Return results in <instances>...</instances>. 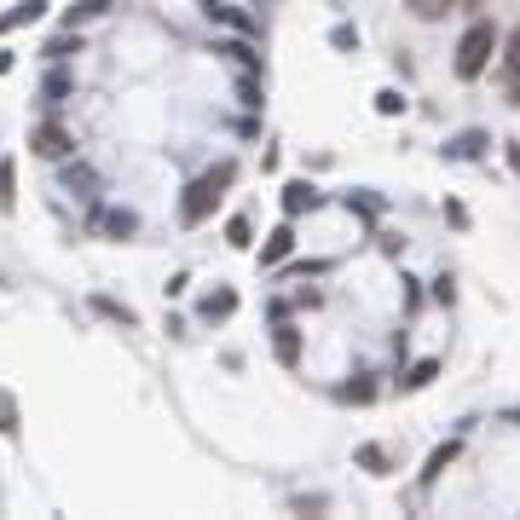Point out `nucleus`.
I'll return each mask as SVG.
<instances>
[{
    "label": "nucleus",
    "instance_id": "ddd939ff",
    "mask_svg": "<svg viewBox=\"0 0 520 520\" xmlns=\"http://www.w3.org/2000/svg\"><path fill=\"white\" fill-rule=\"evenodd\" d=\"M434 376H439V358H422V365H417L411 376H405V388H428Z\"/></svg>",
    "mask_w": 520,
    "mask_h": 520
},
{
    "label": "nucleus",
    "instance_id": "0eeeda50",
    "mask_svg": "<svg viewBox=\"0 0 520 520\" xmlns=\"http://www.w3.org/2000/svg\"><path fill=\"white\" fill-rule=\"evenodd\" d=\"M99 226L110 231V238H133V231H139V220H133L128 209H110V214H99Z\"/></svg>",
    "mask_w": 520,
    "mask_h": 520
},
{
    "label": "nucleus",
    "instance_id": "dca6fc26",
    "mask_svg": "<svg viewBox=\"0 0 520 520\" xmlns=\"http://www.w3.org/2000/svg\"><path fill=\"white\" fill-rule=\"evenodd\" d=\"M0 434H6V439H12V434H18V405H12V399H6V393H0Z\"/></svg>",
    "mask_w": 520,
    "mask_h": 520
},
{
    "label": "nucleus",
    "instance_id": "f03ea898",
    "mask_svg": "<svg viewBox=\"0 0 520 520\" xmlns=\"http://www.w3.org/2000/svg\"><path fill=\"white\" fill-rule=\"evenodd\" d=\"M503 46V35H497V24L492 18H475L468 24V35L456 41V75L463 82H480L486 70H492V53Z\"/></svg>",
    "mask_w": 520,
    "mask_h": 520
},
{
    "label": "nucleus",
    "instance_id": "412c9836",
    "mask_svg": "<svg viewBox=\"0 0 520 520\" xmlns=\"http://www.w3.org/2000/svg\"><path fill=\"white\" fill-rule=\"evenodd\" d=\"M509 104H515V110H520V75H515V93H509Z\"/></svg>",
    "mask_w": 520,
    "mask_h": 520
},
{
    "label": "nucleus",
    "instance_id": "1a4fd4ad",
    "mask_svg": "<svg viewBox=\"0 0 520 520\" xmlns=\"http://www.w3.org/2000/svg\"><path fill=\"white\" fill-rule=\"evenodd\" d=\"M446 12H456V0H411V18H422V24H439Z\"/></svg>",
    "mask_w": 520,
    "mask_h": 520
},
{
    "label": "nucleus",
    "instance_id": "423d86ee",
    "mask_svg": "<svg viewBox=\"0 0 520 520\" xmlns=\"http://www.w3.org/2000/svg\"><path fill=\"white\" fill-rule=\"evenodd\" d=\"M46 12V0H18L12 12H0V29H18V24H35Z\"/></svg>",
    "mask_w": 520,
    "mask_h": 520
},
{
    "label": "nucleus",
    "instance_id": "9d476101",
    "mask_svg": "<svg viewBox=\"0 0 520 520\" xmlns=\"http://www.w3.org/2000/svg\"><path fill=\"white\" fill-rule=\"evenodd\" d=\"M497 53H503V70H509V82H515V75H520V24L509 29V41H503Z\"/></svg>",
    "mask_w": 520,
    "mask_h": 520
},
{
    "label": "nucleus",
    "instance_id": "f8f14e48",
    "mask_svg": "<svg viewBox=\"0 0 520 520\" xmlns=\"http://www.w3.org/2000/svg\"><path fill=\"white\" fill-rule=\"evenodd\" d=\"M99 12H104V0H82V6H70V12H64V24L75 29V24H87V18H99Z\"/></svg>",
    "mask_w": 520,
    "mask_h": 520
},
{
    "label": "nucleus",
    "instance_id": "f3484780",
    "mask_svg": "<svg viewBox=\"0 0 520 520\" xmlns=\"http://www.w3.org/2000/svg\"><path fill=\"white\" fill-rule=\"evenodd\" d=\"M226 238H231V249H249V243H255V231H249V220H231Z\"/></svg>",
    "mask_w": 520,
    "mask_h": 520
},
{
    "label": "nucleus",
    "instance_id": "a211bd4d",
    "mask_svg": "<svg viewBox=\"0 0 520 520\" xmlns=\"http://www.w3.org/2000/svg\"><path fill=\"white\" fill-rule=\"evenodd\" d=\"M93 307H99L104 319H116V324H133V312H128V307H116V301H104V295H93Z\"/></svg>",
    "mask_w": 520,
    "mask_h": 520
},
{
    "label": "nucleus",
    "instance_id": "7ed1b4c3",
    "mask_svg": "<svg viewBox=\"0 0 520 520\" xmlns=\"http://www.w3.org/2000/svg\"><path fill=\"white\" fill-rule=\"evenodd\" d=\"M29 151H35V156H46V162H64V156L75 151V139H70L64 128H58V122H41V128L29 133Z\"/></svg>",
    "mask_w": 520,
    "mask_h": 520
},
{
    "label": "nucleus",
    "instance_id": "20e7f679",
    "mask_svg": "<svg viewBox=\"0 0 520 520\" xmlns=\"http://www.w3.org/2000/svg\"><path fill=\"white\" fill-rule=\"evenodd\" d=\"M289 249H295V226H278L272 238H266V249H260V266H278Z\"/></svg>",
    "mask_w": 520,
    "mask_h": 520
},
{
    "label": "nucleus",
    "instance_id": "aec40b11",
    "mask_svg": "<svg viewBox=\"0 0 520 520\" xmlns=\"http://www.w3.org/2000/svg\"><path fill=\"white\" fill-rule=\"evenodd\" d=\"M376 110H382V116H393V110H405V99H399V93H382V99H376Z\"/></svg>",
    "mask_w": 520,
    "mask_h": 520
},
{
    "label": "nucleus",
    "instance_id": "4be33fe9",
    "mask_svg": "<svg viewBox=\"0 0 520 520\" xmlns=\"http://www.w3.org/2000/svg\"><path fill=\"white\" fill-rule=\"evenodd\" d=\"M509 162H515V173H520V145H509Z\"/></svg>",
    "mask_w": 520,
    "mask_h": 520
},
{
    "label": "nucleus",
    "instance_id": "4468645a",
    "mask_svg": "<svg viewBox=\"0 0 520 520\" xmlns=\"http://www.w3.org/2000/svg\"><path fill=\"white\" fill-rule=\"evenodd\" d=\"M202 12H209V18H220V24H238V29H255V24H249V18H243V12H231V6H220V0H209V6H202Z\"/></svg>",
    "mask_w": 520,
    "mask_h": 520
},
{
    "label": "nucleus",
    "instance_id": "39448f33",
    "mask_svg": "<svg viewBox=\"0 0 520 520\" xmlns=\"http://www.w3.org/2000/svg\"><path fill=\"white\" fill-rule=\"evenodd\" d=\"M272 347H278V358H283V365H301V329H295V324H278Z\"/></svg>",
    "mask_w": 520,
    "mask_h": 520
},
{
    "label": "nucleus",
    "instance_id": "6e6552de",
    "mask_svg": "<svg viewBox=\"0 0 520 520\" xmlns=\"http://www.w3.org/2000/svg\"><path fill=\"white\" fill-rule=\"evenodd\" d=\"M231 312H238V295L231 289H214L209 301H202V319H231Z\"/></svg>",
    "mask_w": 520,
    "mask_h": 520
},
{
    "label": "nucleus",
    "instance_id": "f257e3e1",
    "mask_svg": "<svg viewBox=\"0 0 520 520\" xmlns=\"http://www.w3.org/2000/svg\"><path fill=\"white\" fill-rule=\"evenodd\" d=\"M231 180H238V168L220 162V168L202 173V180L185 185V197H180V220H185V226H202V220L220 209V197H226V185H231Z\"/></svg>",
    "mask_w": 520,
    "mask_h": 520
},
{
    "label": "nucleus",
    "instance_id": "9b49d317",
    "mask_svg": "<svg viewBox=\"0 0 520 520\" xmlns=\"http://www.w3.org/2000/svg\"><path fill=\"white\" fill-rule=\"evenodd\" d=\"M312 185H289V191H283V214H301V209H312Z\"/></svg>",
    "mask_w": 520,
    "mask_h": 520
},
{
    "label": "nucleus",
    "instance_id": "6ab92c4d",
    "mask_svg": "<svg viewBox=\"0 0 520 520\" xmlns=\"http://www.w3.org/2000/svg\"><path fill=\"white\" fill-rule=\"evenodd\" d=\"M0 209H12V162H0Z\"/></svg>",
    "mask_w": 520,
    "mask_h": 520
},
{
    "label": "nucleus",
    "instance_id": "2eb2a0df",
    "mask_svg": "<svg viewBox=\"0 0 520 520\" xmlns=\"http://www.w3.org/2000/svg\"><path fill=\"white\" fill-rule=\"evenodd\" d=\"M358 463H370L376 475H393V463H388V451H382V446H365V451H358Z\"/></svg>",
    "mask_w": 520,
    "mask_h": 520
}]
</instances>
